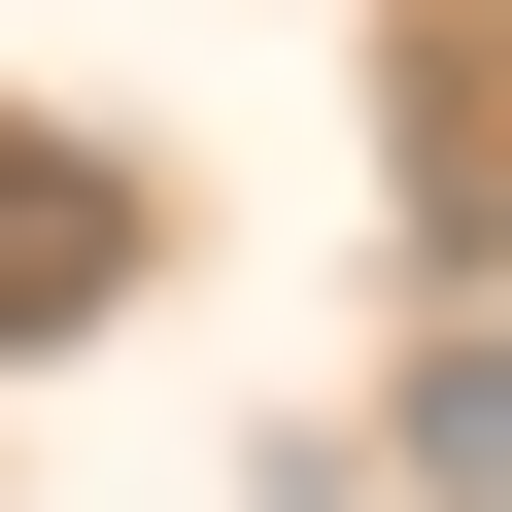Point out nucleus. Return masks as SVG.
Masks as SVG:
<instances>
[{
	"mask_svg": "<svg viewBox=\"0 0 512 512\" xmlns=\"http://www.w3.org/2000/svg\"><path fill=\"white\" fill-rule=\"evenodd\" d=\"M410 478H444V512H512V342H444V376H410Z\"/></svg>",
	"mask_w": 512,
	"mask_h": 512,
	"instance_id": "obj_2",
	"label": "nucleus"
},
{
	"mask_svg": "<svg viewBox=\"0 0 512 512\" xmlns=\"http://www.w3.org/2000/svg\"><path fill=\"white\" fill-rule=\"evenodd\" d=\"M137 308V171L69 137V103H0V376H35V342H103Z\"/></svg>",
	"mask_w": 512,
	"mask_h": 512,
	"instance_id": "obj_1",
	"label": "nucleus"
}]
</instances>
